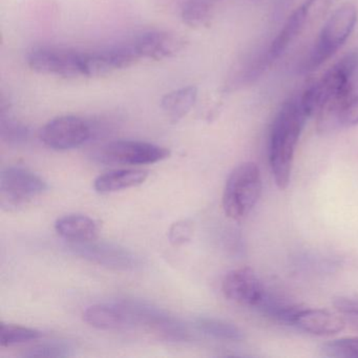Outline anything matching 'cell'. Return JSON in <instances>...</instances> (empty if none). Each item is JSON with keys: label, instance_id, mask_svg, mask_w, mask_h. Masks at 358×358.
<instances>
[{"label": "cell", "instance_id": "25", "mask_svg": "<svg viewBox=\"0 0 358 358\" xmlns=\"http://www.w3.org/2000/svg\"><path fill=\"white\" fill-rule=\"evenodd\" d=\"M333 306L341 313L358 316V299L349 296H337L333 299Z\"/></svg>", "mask_w": 358, "mask_h": 358}, {"label": "cell", "instance_id": "9", "mask_svg": "<svg viewBox=\"0 0 358 358\" xmlns=\"http://www.w3.org/2000/svg\"><path fill=\"white\" fill-rule=\"evenodd\" d=\"M141 59L134 43L83 52V77L96 78L124 70Z\"/></svg>", "mask_w": 358, "mask_h": 358}, {"label": "cell", "instance_id": "18", "mask_svg": "<svg viewBox=\"0 0 358 358\" xmlns=\"http://www.w3.org/2000/svg\"><path fill=\"white\" fill-rule=\"evenodd\" d=\"M196 329L206 336L220 341H240L244 339V332L236 324L217 318H199Z\"/></svg>", "mask_w": 358, "mask_h": 358}, {"label": "cell", "instance_id": "11", "mask_svg": "<svg viewBox=\"0 0 358 358\" xmlns=\"http://www.w3.org/2000/svg\"><path fill=\"white\" fill-rule=\"evenodd\" d=\"M83 320L99 330H121L139 326L131 301L91 306L83 313Z\"/></svg>", "mask_w": 358, "mask_h": 358}, {"label": "cell", "instance_id": "12", "mask_svg": "<svg viewBox=\"0 0 358 358\" xmlns=\"http://www.w3.org/2000/svg\"><path fill=\"white\" fill-rule=\"evenodd\" d=\"M71 250L75 255L89 259L98 265L115 268V269H133L138 265L137 257L127 249L106 243L90 242L72 243Z\"/></svg>", "mask_w": 358, "mask_h": 358}, {"label": "cell", "instance_id": "16", "mask_svg": "<svg viewBox=\"0 0 358 358\" xmlns=\"http://www.w3.org/2000/svg\"><path fill=\"white\" fill-rule=\"evenodd\" d=\"M148 178V171L116 169L99 176L94 182V187L100 194H112L127 188L137 187L143 184Z\"/></svg>", "mask_w": 358, "mask_h": 358}, {"label": "cell", "instance_id": "20", "mask_svg": "<svg viewBox=\"0 0 358 358\" xmlns=\"http://www.w3.org/2000/svg\"><path fill=\"white\" fill-rule=\"evenodd\" d=\"M0 135L6 143L10 145H20L28 141L30 137V129L20 121L1 114Z\"/></svg>", "mask_w": 358, "mask_h": 358}, {"label": "cell", "instance_id": "4", "mask_svg": "<svg viewBox=\"0 0 358 358\" xmlns=\"http://www.w3.org/2000/svg\"><path fill=\"white\" fill-rule=\"evenodd\" d=\"M262 189L263 182L257 163H241L226 181L222 199L224 213L234 221L245 219L259 202Z\"/></svg>", "mask_w": 358, "mask_h": 358}, {"label": "cell", "instance_id": "10", "mask_svg": "<svg viewBox=\"0 0 358 358\" xmlns=\"http://www.w3.org/2000/svg\"><path fill=\"white\" fill-rule=\"evenodd\" d=\"M222 291L226 299L238 305L259 308L268 290L255 270L243 267L226 274Z\"/></svg>", "mask_w": 358, "mask_h": 358}, {"label": "cell", "instance_id": "1", "mask_svg": "<svg viewBox=\"0 0 358 358\" xmlns=\"http://www.w3.org/2000/svg\"><path fill=\"white\" fill-rule=\"evenodd\" d=\"M308 120L299 97L282 103L272 123L269 136V164L276 186L284 190L290 183L295 150Z\"/></svg>", "mask_w": 358, "mask_h": 358}, {"label": "cell", "instance_id": "19", "mask_svg": "<svg viewBox=\"0 0 358 358\" xmlns=\"http://www.w3.org/2000/svg\"><path fill=\"white\" fill-rule=\"evenodd\" d=\"M43 336L41 331L16 324H1L0 326V345L1 347H11L29 341H37Z\"/></svg>", "mask_w": 358, "mask_h": 358}, {"label": "cell", "instance_id": "7", "mask_svg": "<svg viewBox=\"0 0 358 358\" xmlns=\"http://www.w3.org/2000/svg\"><path fill=\"white\" fill-rule=\"evenodd\" d=\"M31 70L62 78L83 77V53L59 48H37L28 55Z\"/></svg>", "mask_w": 358, "mask_h": 358}, {"label": "cell", "instance_id": "8", "mask_svg": "<svg viewBox=\"0 0 358 358\" xmlns=\"http://www.w3.org/2000/svg\"><path fill=\"white\" fill-rule=\"evenodd\" d=\"M48 189L43 178L20 166L7 167L0 175L1 205L18 206L35 196H41Z\"/></svg>", "mask_w": 358, "mask_h": 358}, {"label": "cell", "instance_id": "3", "mask_svg": "<svg viewBox=\"0 0 358 358\" xmlns=\"http://www.w3.org/2000/svg\"><path fill=\"white\" fill-rule=\"evenodd\" d=\"M357 20V9L352 3H343L337 8L320 31L317 41L303 62L301 71L313 72L333 57L351 36Z\"/></svg>", "mask_w": 358, "mask_h": 358}, {"label": "cell", "instance_id": "13", "mask_svg": "<svg viewBox=\"0 0 358 358\" xmlns=\"http://www.w3.org/2000/svg\"><path fill=\"white\" fill-rule=\"evenodd\" d=\"M133 43L140 57L157 62L178 55L186 45L183 37L165 31L143 33Z\"/></svg>", "mask_w": 358, "mask_h": 358}, {"label": "cell", "instance_id": "22", "mask_svg": "<svg viewBox=\"0 0 358 358\" xmlns=\"http://www.w3.org/2000/svg\"><path fill=\"white\" fill-rule=\"evenodd\" d=\"M324 356L332 358H358V337H343L322 345Z\"/></svg>", "mask_w": 358, "mask_h": 358}, {"label": "cell", "instance_id": "21", "mask_svg": "<svg viewBox=\"0 0 358 358\" xmlns=\"http://www.w3.org/2000/svg\"><path fill=\"white\" fill-rule=\"evenodd\" d=\"M210 6L205 0H189L182 10V20L190 28L198 29L208 22Z\"/></svg>", "mask_w": 358, "mask_h": 358}, {"label": "cell", "instance_id": "6", "mask_svg": "<svg viewBox=\"0 0 358 358\" xmlns=\"http://www.w3.org/2000/svg\"><path fill=\"white\" fill-rule=\"evenodd\" d=\"M167 148L148 142L118 140L110 142L96 152L95 159L104 164H154L169 158Z\"/></svg>", "mask_w": 358, "mask_h": 358}, {"label": "cell", "instance_id": "5", "mask_svg": "<svg viewBox=\"0 0 358 358\" xmlns=\"http://www.w3.org/2000/svg\"><path fill=\"white\" fill-rule=\"evenodd\" d=\"M96 135L91 121L77 116H60L41 129L39 138L54 150H70L87 143Z\"/></svg>", "mask_w": 358, "mask_h": 358}, {"label": "cell", "instance_id": "15", "mask_svg": "<svg viewBox=\"0 0 358 358\" xmlns=\"http://www.w3.org/2000/svg\"><path fill=\"white\" fill-rule=\"evenodd\" d=\"M56 232L71 243L90 242L97 238V223L87 215H69L55 223Z\"/></svg>", "mask_w": 358, "mask_h": 358}, {"label": "cell", "instance_id": "24", "mask_svg": "<svg viewBox=\"0 0 358 358\" xmlns=\"http://www.w3.org/2000/svg\"><path fill=\"white\" fill-rule=\"evenodd\" d=\"M194 229L187 221H179L171 225L169 232V242L173 246L180 247L192 240Z\"/></svg>", "mask_w": 358, "mask_h": 358}, {"label": "cell", "instance_id": "2", "mask_svg": "<svg viewBox=\"0 0 358 358\" xmlns=\"http://www.w3.org/2000/svg\"><path fill=\"white\" fill-rule=\"evenodd\" d=\"M357 71L358 49H355L331 66L320 80L310 85L299 97L308 118L317 115L334 98L351 95L352 81Z\"/></svg>", "mask_w": 358, "mask_h": 358}, {"label": "cell", "instance_id": "14", "mask_svg": "<svg viewBox=\"0 0 358 358\" xmlns=\"http://www.w3.org/2000/svg\"><path fill=\"white\" fill-rule=\"evenodd\" d=\"M291 326L316 336H331L345 329L341 316L324 309H301L293 318Z\"/></svg>", "mask_w": 358, "mask_h": 358}, {"label": "cell", "instance_id": "26", "mask_svg": "<svg viewBox=\"0 0 358 358\" xmlns=\"http://www.w3.org/2000/svg\"><path fill=\"white\" fill-rule=\"evenodd\" d=\"M336 0H306L310 20L322 17L327 11L332 7Z\"/></svg>", "mask_w": 358, "mask_h": 358}, {"label": "cell", "instance_id": "17", "mask_svg": "<svg viewBox=\"0 0 358 358\" xmlns=\"http://www.w3.org/2000/svg\"><path fill=\"white\" fill-rule=\"evenodd\" d=\"M198 99V87L194 85L181 87L163 96L161 108L173 123L179 122L190 112Z\"/></svg>", "mask_w": 358, "mask_h": 358}, {"label": "cell", "instance_id": "23", "mask_svg": "<svg viewBox=\"0 0 358 358\" xmlns=\"http://www.w3.org/2000/svg\"><path fill=\"white\" fill-rule=\"evenodd\" d=\"M71 345L64 343H45L27 350L22 357H68L73 355Z\"/></svg>", "mask_w": 358, "mask_h": 358}]
</instances>
